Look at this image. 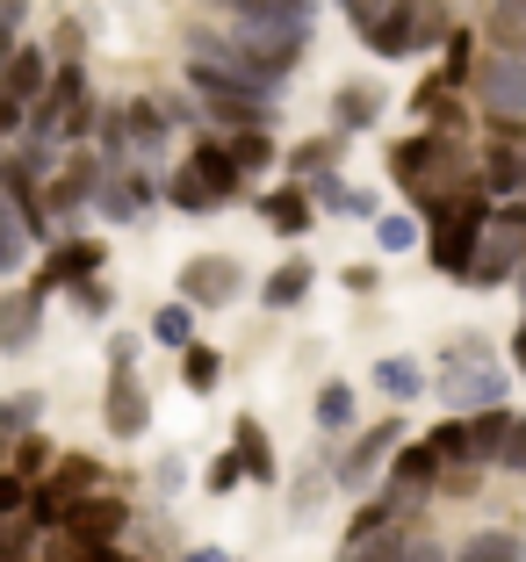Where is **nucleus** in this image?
<instances>
[{"instance_id":"55","label":"nucleus","mask_w":526,"mask_h":562,"mask_svg":"<svg viewBox=\"0 0 526 562\" xmlns=\"http://www.w3.org/2000/svg\"><path fill=\"white\" fill-rule=\"evenodd\" d=\"M512 281H519V303H526V260H519V267H512Z\"/></svg>"},{"instance_id":"31","label":"nucleus","mask_w":526,"mask_h":562,"mask_svg":"<svg viewBox=\"0 0 526 562\" xmlns=\"http://www.w3.org/2000/svg\"><path fill=\"white\" fill-rule=\"evenodd\" d=\"M311 202L332 210V216H376V195H368V188H346V181H317Z\"/></svg>"},{"instance_id":"45","label":"nucleus","mask_w":526,"mask_h":562,"mask_svg":"<svg viewBox=\"0 0 526 562\" xmlns=\"http://www.w3.org/2000/svg\"><path fill=\"white\" fill-rule=\"evenodd\" d=\"M22 497H30V483L15 469H0V519H22Z\"/></svg>"},{"instance_id":"19","label":"nucleus","mask_w":526,"mask_h":562,"mask_svg":"<svg viewBox=\"0 0 526 562\" xmlns=\"http://www.w3.org/2000/svg\"><path fill=\"white\" fill-rule=\"evenodd\" d=\"M376 116H382V87H376V80H346L339 94H332V137L368 131Z\"/></svg>"},{"instance_id":"5","label":"nucleus","mask_w":526,"mask_h":562,"mask_svg":"<svg viewBox=\"0 0 526 562\" xmlns=\"http://www.w3.org/2000/svg\"><path fill=\"white\" fill-rule=\"evenodd\" d=\"M447 30H455V15H447V0H390L376 22H368V50L376 58H418V50L447 44Z\"/></svg>"},{"instance_id":"11","label":"nucleus","mask_w":526,"mask_h":562,"mask_svg":"<svg viewBox=\"0 0 526 562\" xmlns=\"http://www.w3.org/2000/svg\"><path fill=\"white\" fill-rule=\"evenodd\" d=\"M238 289H246V267L231 260V252H195V260L181 267V303L188 311H224V303H238Z\"/></svg>"},{"instance_id":"25","label":"nucleus","mask_w":526,"mask_h":562,"mask_svg":"<svg viewBox=\"0 0 526 562\" xmlns=\"http://www.w3.org/2000/svg\"><path fill=\"white\" fill-rule=\"evenodd\" d=\"M289 173H296V188H317L339 173V137H311V145L289 151Z\"/></svg>"},{"instance_id":"4","label":"nucleus","mask_w":526,"mask_h":562,"mask_svg":"<svg viewBox=\"0 0 526 562\" xmlns=\"http://www.w3.org/2000/svg\"><path fill=\"white\" fill-rule=\"evenodd\" d=\"M238 188H246V173H238V159H231L224 137H202L195 151H188V166L166 181V202L174 210H224V202H238Z\"/></svg>"},{"instance_id":"16","label":"nucleus","mask_w":526,"mask_h":562,"mask_svg":"<svg viewBox=\"0 0 526 562\" xmlns=\"http://www.w3.org/2000/svg\"><path fill=\"white\" fill-rule=\"evenodd\" d=\"M260 224L275 238H303L317 224V202H311V188H296V181H281V188H267L260 195Z\"/></svg>"},{"instance_id":"29","label":"nucleus","mask_w":526,"mask_h":562,"mask_svg":"<svg viewBox=\"0 0 526 562\" xmlns=\"http://www.w3.org/2000/svg\"><path fill=\"white\" fill-rule=\"evenodd\" d=\"M426 454H433V462H440V469H469V418H440V426H433L426 432Z\"/></svg>"},{"instance_id":"15","label":"nucleus","mask_w":526,"mask_h":562,"mask_svg":"<svg viewBox=\"0 0 526 562\" xmlns=\"http://www.w3.org/2000/svg\"><path fill=\"white\" fill-rule=\"evenodd\" d=\"M44 289H8L0 296V353H30L44 339Z\"/></svg>"},{"instance_id":"7","label":"nucleus","mask_w":526,"mask_h":562,"mask_svg":"<svg viewBox=\"0 0 526 562\" xmlns=\"http://www.w3.org/2000/svg\"><path fill=\"white\" fill-rule=\"evenodd\" d=\"M519 260H526V232H519V224H505V216L491 210V224H483L477 246H469V267H461V281H469V289H505Z\"/></svg>"},{"instance_id":"23","label":"nucleus","mask_w":526,"mask_h":562,"mask_svg":"<svg viewBox=\"0 0 526 562\" xmlns=\"http://www.w3.org/2000/svg\"><path fill=\"white\" fill-rule=\"evenodd\" d=\"M469 418V462H497V447H505V426H512V412L505 404H483V412H461Z\"/></svg>"},{"instance_id":"2","label":"nucleus","mask_w":526,"mask_h":562,"mask_svg":"<svg viewBox=\"0 0 526 562\" xmlns=\"http://www.w3.org/2000/svg\"><path fill=\"white\" fill-rule=\"evenodd\" d=\"M390 173H396V188L426 210V202L455 195L461 181H477V159H469V145H461L455 131H412V137L390 145Z\"/></svg>"},{"instance_id":"9","label":"nucleus","mask_w":526,"mask_h":562,"mask_svg":"<svg viewBox=\"0 0 526 562\" xmlns=\"http://www.w3.org/2000/svg\"><path fill=\"white\" fill-rule=\"evenodd\" d=\"M469 94H477L483 116H526V58H512V50H491V58H477L469 66Z\"/></svg>"},{"instance_id":"17","label":"nucleus","mask_w":526,"mask_h":562,"mask_svg":"<svg viewBox=\"0 0 526 562\" xmlns=\"http://www.w3.org/2000/svg\"><path fill=\"white\" fill-rule=\"evenodd\" d=\"M94 210L109 216V224H137V216L152 210V181H145V173H109V166H101V181H94Z\"/></svg>"},{"instance_id":"32","label":"nucleus","mask_w":526,"mask_h":562,"mask_svg":"<svg viewBox=\"0 0 526 562\" xmlns=\"http://www.w3.org/2000/svg\"><path fill=\"white\" fill-rule=\"evenodd\" d=\"M30 246H36V238L22 232V210H15V202H0V274H15V267L30 260Z\"/></svg>"},{"instance_id":"47","label":"nucleus","mask_w":526,"mask_h":562,"mask_svg":"<svg viewBox=\"0 0 526 562\" xmlns=\"http://www.w3.org/2000/svg\"><path fill=\"white\" fill-rule=\"evenodd\" d=\"M22 116H30V109L0 94V145H15V137H22Z\"/></svg>"},{"instance_id":"53","label":"nucleus","mask_w":526,"mask_h":562,"mask_svg":"<svg viewBox=\"0 0 526 562\" xmlns=\"http://www.w3.org/2000/svg\"><path fill=\"white\" fill-rule=\"evenodd\" d=\"M181 562H231V555H224V548H188Z\"/></svg>"},{"instance_id":"42","label":"nucleus","mask_w":526,"mask_h":562,"mask_svg":"<svg viewBox=\"0 0 526 562\" xmlns=\"http://www.w3.org/2000/svg\"><path fill=\"white\" fill-rule=\"evenodd\" d=\"M497 469L526 476V418H512V426H505V447H497Z\"/></svg>"},{"instance_id":"22","label":"nucleus","mask_w":526,"mask_h":562,"mask_svg":"<svg viewBox=\"0 0 526 562\" xmlns=\"http://www.w3.org/2000/svg\"><path fill=\"white\" fill-rule=\"evenodd\" d=\"M368 382H376L382 397H396V404H418L433 375H426L418 361H404V353H390V361H376V375H368Z\"/></svg>"},{"instance_id":"3","label":"nucleus","mask_w":526,"mask_h":562,"mask_svg":"<svg viewBox=\"0 0 526 562\" xmlns=\"http://www.w3.org/2000/svg\"><path fill=\"white\" fill-rule=\"evenodd\" d=\"M426 224H433V238H426L433 267H440V274H461V267H469V246H477V232L491 224V195H483L477 181H461L455 195L426 202Z\"/></svg>"},{"instance_id":"43","label":"nucleus","mask_w":526,"mask_h":562,"mask_svg":"<svg viewBox=\"0 0 526 562\" xmlns=\"http://www.w3.org/2000/svg\"><path fill=\"white\" fill-rule=\"evenodd\" d=\"M519 22H526V0H497V8H491V22H483V30H491L497 44H505V36L519 30Z\"/></svg>"},{"instance_id":"12","label":"nucleus","mask_w":526,"mask_h":562,"mask_svg":"<svg viewBox=\"0 0 526 562\" xmlns=\"http://www.w3.org/2000/svg\"><path fill=\"white\" fill-rule=\"evenodd\" d=\"M396 440H404V418H382V426H368L361 440L339 454L332 483H339V491H368V483L382 476V454H396Z\"/></svg>"},{"instance_id":"54","label":"nucleus","mask_w":526,"mask_h":562,"mask_svg":"<svg viewBox=\"0 0 526 562\" xmlns=\"http://www.w3.org/2000/svg\"><path fill=\"white\" fill-rule=\"evenodd\" d=\"M505 50H512V58H526V22H519V30L505 36Z\"/></svg>"},{"instance_id":"30","label":"nucleus","mask_w":526,"mask_h":562,"mask_svg":"<svg viewBox=\"0 0 526 562\" xmlns=\"http://www.w3.org/2000/svg\"><path fill=\"white\" fill-rule=\"evenodd\" d=\"M412 109L426 116V131H455V123H461V94H455V87H440V80H426V87H418V94H412Z\"/></svg>"},{"instance_id":"6","label":"nucleus","mask_w":526,"mask_h":562,"mask_svg":"<svg viewBox=\"0 0 526 562\" xmlns=\"http://www.w3.org/2000/svg\"><path fill=\"white\" fill-rule=\"evenodd\" d=\"M433 390H440L447 412H483V404H505V368L491 361V347H483V339H455V347L440 353Z\"/></svg>"},{"instance_id":"35","label":"nucleus","mask_w":526,"mask_h":562,"mask_svg":"<svg viewBox=\"0 0 526 562\" xmlns=\"http://www.w3.org/2000/svg\"><path fill=\"white\" fill-rule=\"evenodd\" d=\"M152 339H159V347H188V339H195V311H188V303H159V311H152Z\"/></svg>"},{"instance_id":"24","label":"nucleus","mask_w":526,"mask_h":562,"mask_svg":"<svg viewBox=\"0 0 526 562\" xmlns=\"http://www.w3.org/2000/svg\"><path fill=\"white\" fill-rule=\"evenodd\" d=\"M44 483H51V491H58V497L72 505V497L101 491V462H94V454H58V462L44 469Z\"/></svg>"},{"instance_id":"34","label":"nucleus","mask_w":526,"mask_h":562,"mask_svg":"<svg viewBox=\"0 0 526 562\" xmlns=\"http://www.w3.org/2000/svg\"><path fill=\"white\" fill-rule=\"evenodd\" d=\"M36 418H44V397H36V390H22V397H0V440H22V432H36Z\"/></svg>"},{"instance_id":"13","label":"nucleus","mask_w":526,"mask_h":562,"mask_svg":"<svg viewBox=\"0 0 526 562\" xmlns=\"http://www.w3.org/2000/svg\"><path fill=\"white\" fill-rule=\"evenodd\" d=\"M101 418H109L115 440H145V432H152V397H145V382H137V368H109Z\"/></svg>"},{"instance_id":"1","label":"nucleus","mask_w":526,"mask_h":562,"mask_svg":"<svg viewBox=\"0 0 526 562\" xmlns=\"http://www.w3.org/2000/svg\"><path fill=\"white\" fill-rule=\"evenodd\" d=\"M210 8L224 15V30L260 58L267 80H289V72H296L303 44H311V22H317V0H210Z\"/></svg>"},{"instance_id":"20","label":"nucleus","mask_w":526,"mask_h":562,"mask_svg":"<svg viewBox=\"0 0 526 562\" xmlns=\"http://www.w3.org/2000/svg\"><path fill=\"white\" fill-rule=\"evenodd\" d=\"M231 454H238V469H246L253 483H275V476H281L275 440H267V426H260V418H238V426H231Z\"/></svg>"},{"instance_id":"18","label":"nucleus","mask_w":526,"mask_h":562,"mask_svg":"<svg viewBox=\"0 0 526 562\" xmlns=\"http://www.w3.org/2000/svg\"><path fill=\"white\" fill-rule=\"evenodd\" d=\"M44 87H51V50L44 44H15V50H8V66H0V94L30 109Z\"/></svg>"},{"instance_id":"36","label":"nucleus","mask_w":526,"mask_h":562,"mask_svg":"<svg viewBox=\"0 0 526 562\" xmlns=\"http://www.w3.org/2000/svg\"><path fill=\"white\" fill-rule=\"evenodd\" d=\"M404 541H412V533H404V527L390 519V527H376L368 541H354V548H346V562H396V555H404Z\"/></svg>"},{"instance_id":"44","label":"nucleus","mask_w":526,"mask_h":562,"mask_svg":"<svg viewBox=\"0 0 526 562\" xmlns=\"http://www.w3.org/2000/svg\"><path fill=\"white\" fill-rule=\"evenodd\" d=\"M72 289H80V311H87V317H109V303H115V296H109V281H101V274L72 281Z\"/></svg>"},{"instance_id":"50","label":"nucleus","mask_w":526,"mask_h":562,"mask_svg":"<svg viewBox=\"0 0 526 562\" xmlns=\"http://www.w3.org/2000/svg\"><path fill=\"white\" fill-rule=\"evenodd\" d=\"M339 8H346V22H354V30H368V22H376L390 0H339Z\"/></svg>"},{"instance_id":"37","label":"nucleus","mask_w":526,"mask_h":562,"mask_svg":"<svg viewBox=\"0 0 526 562\" xmlns=\"http://www.w3.org/2000/svg\"><path fill=\"white\" fill-rule=\"evenodd\" d=\"M469 50H477L469 36H461V30H447V66L433 72V80H440V87H455V94H461V87H469V66H477Z\"/></svg>"},{"instance_id":"41","label":"nucleus","mask_w":526,"mask_h":562,"mask_svg":"<svg viewBox=\"0 0 526 562\" xmlns=\"http://www.w3.org/2000/svg\"><path fill=\"white\" fill-rule=\"evenodd\" d=\"M22 15H30V0H0V66H8V50L22 44Z\"/></svg>"},{"instance_id":"10","label":"nucleus","mask_w":526,"mask_h":562,"mask_svg":"<svg viewBox=\"0 0 526 562\" xmlns=\"http://www.w3.org/2000/svg\"><path fill=\"white\" fill-rule=\"evenodd\" d=\"M58 533H66V541H87V548L123 541V533H131V497H115V491H87V497H72L66 519H58Z\"/></svg>"},{"instance_id":"33","label":"nucleus","mask_w":526,"mask_h":562,"mask_svg":"<svg viewBox=\"0 0 526 562\" xmlns=\"http://www.w3.org/2000/svg\"><path fill=\"white\" fill-rule=\"evenodd\" d=\"M181 382H188V390H202V397H210L216 382H224V361H216V353L202 347V339H188V347H181Z\"/></svg>"},{"instance_id":"48","label":"nucleus","mask_w":526,"mask_h":562,"mask_svg":"<svg viewBox=\"0 0 526 562\" xmlns=\"http://www.w3.org/2000/svg\"><path fill=\"white\" fill-rule=\"evenodd\" d=\"M396 562H447V548L440 541H426V533H412V541H404V555Z\"/></svg>"},{"instance_id":"38","label":"nucleus","mask_w":526,"mask_h":562,"mask_svg":"<svg viewBox=\"0 0 526 562\" xmlns=\"http://www.w3.org/2000/svg\"><path fill=\"white\" fill-rule=\"evenodd\" d=\"M51 462H58V454H51V447L36 440V432H22V440H15V462H8V469H15L22 483H36V476H44Z\"/></svg>"},{"instance_id":"51","label":"nucleus","mask_w":526,"mask_h":562,"mask_svg":"<svg viewBox=\"0 0 526 562\" xmlns=\"http://www.w3.org/2000/svg\"><path fill=\"white\" fill-rule=\"evenodd\" d=\"M109 368H137V339H109Z\"/></svg>"},{"instance_id":"52","label":"nucleus","mask_w":526,"mask_h":562,"mask_svg":"<svg viewBox=\"0 0 526 562\" xmlns=\"http://www.w3.org/2000/svg\"><path fill=\"white\" fill-rule=\"evenodd\" d=\"M512 368L526 375V317H519V331H512Z\"/></svg>"},{"instance_id":"21","label":"nucleus","mask_w":526,"mask_h":562,"mask_svg":"<svg viewBox=\"0 0 526 562\" xmlns=\"http://www.w3.org/2000/svg\"><path fill=\"white\" fill-rule=\"evenodd\" d=\"M311 281H317V274H311V260H281L275 274L260 281V303H267V311H296V303L311 296Z\"/></svg>"},{"instance_id":"28","label":"nucleus","mask_w":526,"mask_h":562,"mask_svg":"<svg viewBox=\"0 0 526 562\" xmlns=\"http://www.w3.org/2000/svg\"><path fill=\"white\" fill-rule=\"evenodd\" d=\"M447 562H526V541L512 527H483L477 541L461 548V555H447Z\"/></svg>"},{"instance_id":"14","label":"nucleus","mask_w":526,"mask_h":562,"mask_svg":"<svg viewBox=\"0 0 526 562\" xmlns=\"http://www.w3.org/2000/svg\"><path fill=\"white\" fill-rule=\"evenodd\" d=\"M101 260H109V246H101V238H72V232H66L58 246L44 252V267H36L30 289H44V296H51V289H72V281L101 274Z\"/></svg>"},{"instance_id":"8","label":"nucleus","mask_w":526,"mask_h":562,"mask_svg":"<svg viewBox=\"0 0 526 562\" xmlns=\"http://www.w3.org/2000/svg\"><path fill=\"white\" fill-rule=\"evenodd\" d=\"M477 166H483L477 173L483 195H526V116H497Z\"/></svg>"},{"instance_id":"39","label":"nucleus","mask_w":526,"mask_h":562,"mask_svg":"<svg viewBox=\"0 0 526 562\" xmlns=\"http://www.w3.org/2000/svg\"><path fill=\"white\" fill-rule=\"evenodd\" d=\"M376 246L382 252H412L418 246V216H376Z\"/></svg>"},{"instance_id":"46","label":"nucleus","mask_w":526,"mask_h":562,"mask_svg":"<svg viewBox=\"0 0 526 562\" xmlns=\"http://www.w3.org/2000/svg\"><path fill=\"white\" fill-rule=\"evenodd\" d=\"M238 476H246V469H238V454H216V462H210V491H216V497L238 491Z\"/></svg>"},{"instance_id":"27","label":"nucleus","mask_w":526,"mask_h":562,"mask_svg":"<svg viewBox=\"0 0 526 562\" xmlns=\"http://www.w3.org/2000/svg\"><path fill=\"white\" fill-rule=\"evenodd\" d=\"M354 418H361V390H354V382H339V375H332L325 390H317V426H325V432H346V426H354Z\"/></svg>"},{"instance_id":"40","label":"nucleus","mask_w":526,"mask_h":562,"mask_svg":"<svg viewBox=\"0 0 526 562\" xmlns=\"http://www.w3.org/2000/svg\"><path fill=\"white\" fill-rule=\"evenodd\" d=\"M80 50H87V36H80V22H58V36H51V66H87Z\"/></svg>"},{"instance_id":"26","label":"nucleus","mask_w":526,"mask_h":562,"mask_svg":"<svg viewBox=\"0 0 526 562\" xmlns=\"http://www.w3.org/2000/svg\"><path fill=\"white\" fill-rule=\"evenodd\" d=\"M224 145H231V159H238V173H267V166L281 159L275 137H267V123H238V131H231Z\"/></svg>"},{"instance_id":"49","label":"nucleus","mask_w":526,"mask_h":562,"mask_svg":"<svg viewBox=\"0 0 526 562\" xmlns=\"http://www.w3.org/2000/svg\"><path fill=\"white\" fill-rule=\"evenodd\" d=\"M376 527H390V513H382V505H368V513L354 519V527H346V548H354V541H368Z\"/></svg>"}]
</instances>
